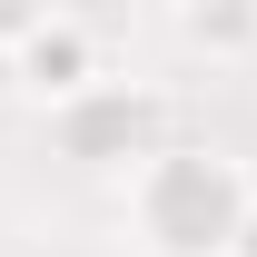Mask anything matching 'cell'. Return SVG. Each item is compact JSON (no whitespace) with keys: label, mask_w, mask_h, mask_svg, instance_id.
<instances>
[{"label":"cell","mask_w":257,"mask_h":257,"mask_svg":"<svg viewBox=\"0 0 257 257\" xmlns=\"http://www.w3.org/2000/svg\"><path fill=\"white\" fill-rule=\"evenodd\" d=\"M257 218V168L208 139V128H178L159 159H139L119 178V237L128 257H227Z\"/></svg>","instance_id":"6da1fadb"},{"label":"cell","mask_w":257,"mask_h":257,"mask_svg":"<svg viewBox=\"0 0 257 257\" xmlns=\"http://www.w3.org/2000/svg\"><path fill=\"white\" fill-rule=\"evenodd\" d=\"M99 79H119L109 20H89V10H10V89L30 99L40 119L69 109L79 89H99Z\"/></svg>","instance_id":"3957f363"},{"label":"cell","mask_w":257,"mask_h":257,"mask_svg":"<svg viewBox=\"0 0 257 257\" xmlns=\"http://www.w3.org/2000/svg\"><path fill=\"white\" fill-rule=\"evenodd\" d=\"M40 128H50V149H60L69 168L128 178L139 159H159L168 139H178V99H168V79H139V69H119V79L79 89L69 109H50Z\"/></svg>","instance_id":"7a4b0ae2"},{"label":"cell","mask_w":257,"mask_h":257,"mask_svg":"<svg viewBox=\"0 0 257 257\" xmlns=\"http://www.w3.org/2000/svg\"><path fill=\"white\" fill-rule=\"evenodd\" d=\"M227 257H257V218H247V237H237V247H227Z\"/></svg>","instance_id":"5b68a950"},{"label":"cell","mask_w":257,"mask_h":257,"mask_svg":"<svg viewBox=\"0 0 257 257\" xmlns=\"http://www.w3.org/2000/svg\"><path fill=\"white\" fill-rule=\"evenodd\" d=\"M159 30H168V50H188V60H208V69L257 60V10H237V0H208V10H168Z\"/></svg>","instance_id":"277c9868"}]
</instances>
